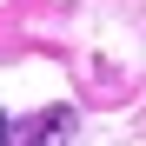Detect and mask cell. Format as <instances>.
Masks as SVG:
<instances>
[{
	"mask_svg": "<svg viewBox=\"0 0 146 146\" xmlns=\"http://www.w3.org/2000/svg\"><path fill=\"white\" fill-rule=\"evenodd\" d=\"M73 133H80V113L73 106H46L40 119H27V139L20 146H73Z\"/></svg>",
	"mask_w": 146,
	"mask_h": 146,
	"instance_id": "1",
	"label": "cell"
},
{
	"mask_svg": "<svg viewBox=\"0 0 146 146\" xmlns=\"http://www.w3.org/2000/svg\"><path fill=\"white\" fill-rule=\"evenodd\" d=\"M7 139H13V119H7V113H0V146H7Z\"/></svg>",
	"mask_w": 146,
	"mask_h": 146,
	"instance_id": "2",
	"label": "cell"
}]
</instances>
